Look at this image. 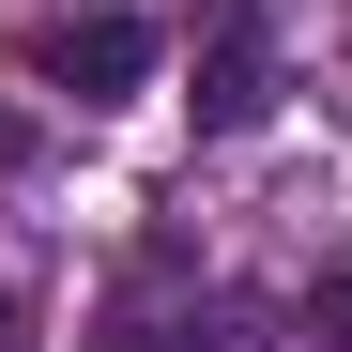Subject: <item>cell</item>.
<instances>
[{
  "mask_svg": "<svg viewBox=\"0 0 352 352\" xmlns=\"http://www.w3.org/2000/svg\"><path fill=\"white\" fill-rule=\"evenodd\" d=\"M31 77L77 92V107H123V92L153 77V31H138V16H46V31H31Z\"/></svg>",
  "mask_w": 352,
  "mask_h": 352,
  "instance_id": "cell-2",
  "label": "cell"
},
{
  "mask_svg": "<svg viewBox=\"0 0 352 352\" xmlns=\"http://www.w3.org/2000/svg\"><path fill=\"white\" fill-rule=\"evenodd\" d=\"M16 322H31V307H16V291H0V352H16Z\"/></svg>",
  "mask_w": 352,
  "mask_h": 352,
  "instance_id": "cell-5",
  "label": "cell"
},
{
  "mask_svg": "<svg viewBox=\"0 0 352 352\" xmlns=\"http://www.w3.org/2000/svg\"><path fill=\"white\" fill-rule=\"evenodd\" d=\"M107 352H261V337L230 322V307H184V322H123Z\"/></svg>",
  "mask_w": 352,
  "mask_h": 352,
  "instance_id": "cell-3",
  "label": "cell"
},
{
  "mask_svg": "<svg viewBox=\"0 0 352 352\" xmlns=\"http://www.w3.org/2000/svg\"><path fill=\"white\" fill-rule=\"evenodd\" d=\"M307 337H322V352H352V261H337V276L307 291Z\"/></svg>",
  "mask_w": 352,
  "mask_h": 352,
  "instance_id": "cell-4",
  "label": "cell"
},
{
  "mask_svg": "<svg viewBox=\"0 0 352 352\" xmlns=\"http://www.w3.org/2000/svg\"><path fill=\"white\" fill-rule=\"evenodd\" d=\"M199 138H245L261 107H276V31H261V0H199Z\"/></svg>",
  "mask_w": 352,
  "mask_h": 352,
  "instance_id": "cell-1",
  "label": "cell"
}]
</instances>
